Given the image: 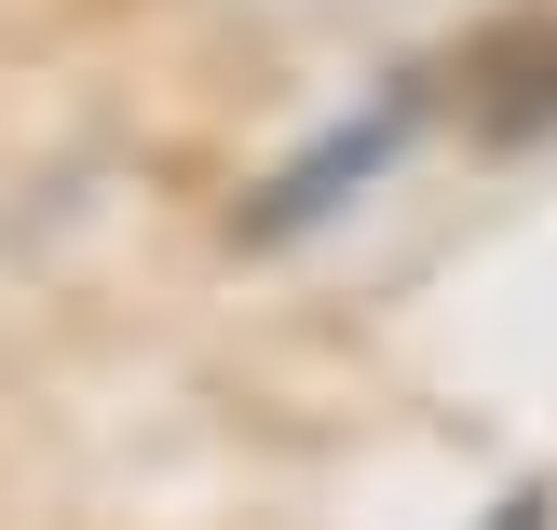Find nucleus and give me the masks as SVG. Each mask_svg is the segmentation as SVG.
I'll return each mask as SVG.
<instances>
[{"instance_id": "1", "label": "nucleus", "mask_w": 557, "mask_h": 530, "mask_svg": "<svg viewBox=\"0 0 557 530\" xmlns=\"http://www.w3.org/2000/svg\"><path fill=\"white\" fill-rule=\"evenodd\" d=\"M408 123H422V82H395V96H381V109H368V123H341V136H326V150H299V163H286V177H272V190H259V205H245V218H232V232H245V245H299V232H313V218H341V205H354V190H368V177H381V163H395V150H408Z\"/></svg>"}, {"instance_id": "2", "label": "nucleus", "mask_w": 557, "mask_h": 530, "mask_svg": "<svg viewBox=\"0 0 557 530\" xmlns=\"http://www.w3.org/2000/svg\"><path fill=\"white\" fill-rule=\"evenodd\" d=\"M462 123H476L490 150L557 136V14H504V27L462 41Z\"/></svg>"}]
</instances>
